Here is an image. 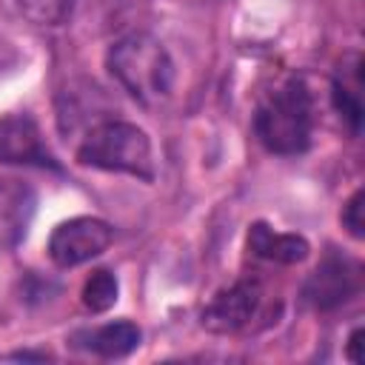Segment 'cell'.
<instances>
[{
	"label": "cell",
	"mask_w": 365,
	"mask_h": 365,
	"mask_svg": "<svg viewBox=\"0 0 365 365\" xmlns=\"http://www.w3.org/2000/svg\"><path fill=\"white\" fill-rule=\"evenodd\" d=\"M331 100L339 117L348 123L351 134H359L362 125V57L359 51H348L334 74L331 83Z\"/></svg>",
	"instance_id": "9"
},
{
	"label": "cell",
	"mask_w": 365,
	"mask_h": 365,
	"mask_svg": "<svg viewBox=\"0 0 365 365\" xmlns=\"http://www.w3.org/2000/svg\"><path fill=\"white\" fill-rule=\"evenodd\" d=\"M14 3L37 26H60L74 11V0H14Z\"/></svg>",
	"instance_id": "13"
},
{
	"label": "cell",
	"mask_w": 365,
	"mask_h": 365,
	"mask_svg": "<svg viewBox=\"0 0 365 365\" xmlns=\"http://www.w3.org/2000/svg\"><path fill=\"white\" fill-rule=\"evenodd\" d=\"M108 71L114 80L145 108H157L171 97L174 88V60L163 40L148 31H134L111 43L108 48Z\"/></svg>",
	"instance_id": "2"
},
{
	"label": "cell",
	"mask_w": 365,
	"mask_h": 365,
	"mask_svg": "<svg viewBox=\"0 0 365 365\" xmlns=\"http://www.w3.org/2000/svg\"><path fill=\"white\" fill-rule=\"evenodd\" d=\"M114 240V228L100 217H74L60 222L48 237V257L60 268L83 265L100 257Z\"/></svg>",
	"instance_id": "4"
},
{
	"label": "cell",
	"mask_w": 365,
	"mask_h": 365,
	"mask_svg": "<svg viewBox=\"0 0 365 365\" xmlns=\"http://www.w3.org/2000/svg\"><path fill=\"white\" fill-rule=\"evenodd\" d=\"M9 359H48V354H31V351H20V354H11Z\"/></svg>",
	"instance_id": "16"
},
{
	"label": "cell",
	"mask_w": 365,
	"mask_h": 365,
	"mask_svg": "<svg viewBox=\"0 0 365 365\" xmlns=\"http://www.w3.org/2000/svg\"><path fill=\"white\" fill-rule=\"evenodd\" d=\"M359 339H362V328H354V331H351V336H348V345H345L348 359H351V362H356V365L362 362V354H359V345H362V342H359Z\"/></svg>",
	"instance_id": "15"
},
{
	"label": "cell",
	"mask_w": 365,
	"mask_h": 365,
	"mask_svg": "<svg viewBox=\"0 0 365 365\" xmlns=\"http://www.w3.org/2000/svg\"><path fill=\"white\" fill-rule=\"evenodd\" d=\"M37 214V191L17 180L0 177V251L17 248Z\"/></svg>",
	"instance_id": "8"
},
{
	"label": "cell",
	"mask_w": 365,
	"mask_h": 365,
	"mask_svg": "<svg viewBox=\"0 0 365 365\" xmlns=\"http://www.w3.org/2000/svg\"><path fill=\"white\" fill-rule=\"evenodd\" d=\"M117 294H120L117 277H114L108 268H97V271H91V274L86 277L80 297H83V305H86L88 311L103 314V311H108V308L117 302Z\"/></svg>",
	"instance_id": "12"
},
{
	"label": "cell",
	"mask_w": 365,
	"mask_h": 365,
	"mask_svg": "<svg viewBox=\"0 0 365 365\" xmlns=\"http://www.w3.org/2000/svg\"><path fill=\"white\" fill-rule=\"evenodd\" d=\"M314 94L299 74L279 80L257 106L254 131L274 154H302L314 140Z\"/></svg>",
	"instance_id": "1"
},
{
	"label": "cell",
	"mask_w": 365,
	"mask_h": 365,
	"mask_svg": "<svg viewBox=\"0 0 365 365\" xmlns=\"http://www.w3.org/2000/svg\"><path fill=\"white\" fill-rule=\"evenodd\" d=\"M77 163L100 171L131 174L145 182H151L157 174L148 134L125 120H100L91 125L77 145Z\"/></svg>",
	"instance_id": "3"
},
{
	"label": "cell",
	"mask_w": 365,
	"mask_h": 365,
	"mask_svg": "<svg viewBox=\"0 0 365 365\" xmlns=\"http://www.w3.org/2000/svg\"><path fill=\"white\" fill-rule=\"evenodd\" d=\"M342 225L348 228L351 237L362 240L365 237V220H362V191H354L348 202L342 205Z\"/></svg>",
	"instance_id": "14"
},
{
	"label": "cell",
	"mask_w": 365,
	"mask_h": 365,
	"mask_svg": "<svg viewBox=\"0 0 365 365\" xmlns=\"http://www.w3.org/2000/svg\"><path fill=\"white\" fill-rule=\"evenodd\" d=\"M356 291H359V265L339 251H328L305 279L302 299L317 311H331L345 299H351Z\"/></svg>",
	"instance_id": "5"
},
{
	"label": "cell",
	"mask_w": 365,
	"mask_h": 365,
	"mask_svg": "<svg viewBox=\"0 0 365 365\" xmlns=\"http://www.w3.org/2000/svg\"><path fill=\"white\" fill-rule=\"evenodd\" d=\"M0 163L60 168L40 125L29 114H0Z\"/></svg>",
	"instance_id": "7"
},
{
	"label": "cell",
	"mask_w": 365,
	"mask_h": 365,
	"mask_svg": "<svg viewBox=\"0 0 365 365\" xmlns=\"http://www.w3.org/2000/svg\"><path fill=\"white\" fill-rule=\"evenodd\" d=\"M140 328L128 319H117V322H106V325H97V328H86V331H77L71 339L97 354V356H106V359H120V356H128L137 345H140Z\"/></svg>",
	"instance_id": "10"
},
{
	"label": "cell",
	"mask_w": 365,
	"mask_h": 365,
	"mask_svg": "<svg viewBox=\"0 0 365 365\" xmlns=\"http://www.w3.org/2000/svg\"><path fill=\"white\" fill-rule=\"evenodd\" d=\"M262 285L257 279H240L231 288L220 291L202 308V328L211 334H237L245 331L262 311Z\"/></svg>",
	"instance_id": "6"
},
{
	"label": "cell",
	"mask_w": 365,
	"mask_h": 365,
	"mask_svg": "<svg viewBox=\"0 0 365 365\" xmlns=\"http://www.w3.org/2000/svg\"><path fill=\"white\" fill-rule=\"evenodd\" d=\"M248 251L259 259H268V262L294 265V262H302L308 257L311 245L299 234H282V231L268 228L265 222H254L248 231Z\"/></svg>",
	"instance_id": "11"
}]
</instances>
